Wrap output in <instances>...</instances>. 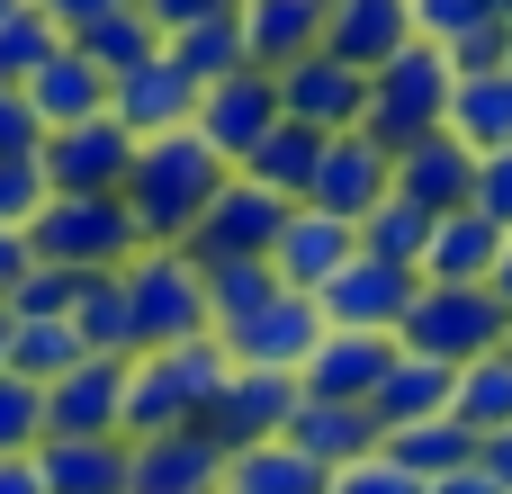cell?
<instances>
[{
    "label": "cell",
    "mask_w": 512,
    "mask_h": 494,
    "mask_svg": "<svg viewBox=\"0 0 512 494\" xmlns=\"http://www.w3.org/2000/svg\"><path fill=\"white\" fill-rule=\"evenodd\" d=\"M225 180H234V162H225L198 126L144 135V144H135V171H126L135 234H144V243H189V225L207 216V198H216Z\"/></svg>",
    "instance_id": "6da1fadb"
},
{
    "label": "cell",
    "mask_w": 512,
    "mask_h": 494,
    "mask_svg": "<svg viewBox=\"0 0 512 494\" xmlns=\"http://www.w3.org/2000/svg\"><path fill=\"white\" fill-rule=\"evenodd\" d=\"M234 378V351L216 333H189V342H162V351H135V378H126V441L144 432H180L207 414V396Z\"/></svg>",
    "instance_id": "7a4b0ae2"
},
{
    "label": "cell",
    "mask_w": 512,
    "mask_h": 494,
    "mask_svg": "<svg viewBox=\"0 0 512 494\" xmlns=\"http://www.w3.org/2000/svg\"><path fill=\"white\" fill-rule=\"evenodd\" d=\"M27 252L36 261H63V270H126L144 252L135 234V207L126 189H45V207L27 216Z\"/></svg>",
    "instance_id": "3957f363"
},
{
    "label": "cell",
    "mask_w": 512,
    "mask_h": 494,
    "mask_svg": "<svg viewBox=\"0 0 512 494\" xmlns=\"http://www.w3.org/2000/svg\"><path fill=\"white\" fill-rule=\"evenodd\" d=\"M450 90H459L450 45L414 36L405 54H387V63L369 72V117H360V126H369L387 153H405V144H423L432 126H450Z\"/></svg>",
    "instance_id": "277c9868"
},
{
    "label": "cell",
    "mask_w": 512,
    "mask_h": 494,
    "mask_svg": "<svg viewBox=\"0 0 512 494\" xmlns=\"http://www.w3.org/2000/svg\"><path fill=\"white\" fill-rule=\"evenodd\" d=\"M504 324H512V306L495 297V279H423V297L405 306L396 342H405V351H423V360L468 369V360L504 351Z\"/></svg>",
    "instance_id": "5b68a950"
},
{
    "label": "cell",
    "mask_w": 512,
    "mask_h": 494,
    "mask_svg": "<svg viewBox=\"0 0 512 494\" xmlns=\"http://www.w3.org/2000/svg\"><path fill=\"white\" fill-rule=\"evenodd\" d=\"M126 297H135L144 351L189 342V333H216V324H207V270H198L180 243H144V252L126 261Z\"/></svg>",
    "instance_id": "8992f818"
},
{
    "label": "cell",
    "mask_w": 512,
    "mask_h": 494,
    "mask_svg": "<svg viewBox=\"0 0 512 494\" xmlns=\"http://www.w3.org/2000/svg\"><path fill=\"white\" fill-rule=\"evenodd\" d=\"M288 207L297 198H279V189H261V180H225L216 198H207V216L189 225V261L198 270H216V261H270V243H279V225H288Z\"/></svg>",
    "instance_id": "52a82bcc"
},
{
    "label": "cell",
    "mask_w": 512,
    "mask_h": 494,
    "mask_svg": "<svg viewBox=\"0 0 512 494\" xmlns=\"http://www.w3.org/2000/svg\"><path fill=\"white\" fill-rule=\"evenodd\" d=\"M297 405H306V378H297V369H243V360H234V378L207 396L198 432L234 459V450H252V441H279Z\"/></svg>",
    "instance_id": "ba28073f"
},
{
    "label": "cell",
    "mask_w": 512,
    "mask_h": 494,
    "mask_svg": "<svg viewBox=\"0 0 512 494\" xmlns=\"http://www.w3.org/2000/svg\"><path fill=\"white\" fill-rule=\"evenodd\" d=\"M414 297H423V270H414V261H387V252H369V243L315 288L324 324H351V333H396Z\"/></svg>",
    "instance_id": "9c48e42d"
},
{
    "label": "cell",
    "mask_w": 512,
    "mask_h": 494,
    "mask_svg": "<svg viewBox=\"0 0 512 494\" xmlns=\"http://www.w3.org/2000/svg\"><path fill=\"white\" fill-rule=\"evenodd\" d=\"M279 117H288V108H279V72H270V63H234V72H216V81L198 90V117H189V126H198L225 162H243Z\"/></svg>",
    "instance_id": "30bf717a"
},
{
    "label": "cell",
    "mask_w": 512,
    "mask_h": 494,
    "mask_svg": "<svg viewBox=\"0 0 512 494\" xmlns=\"http://www.w3.org/2000/svg\"><path fill=\"white\" fill-rule=\"evenodd\" d=\"M135 126L108 108V117H81V126H54L45 135V153H36V171H45V189H126V171H135Z\"/></svg>",
    "instance_id": "8fae6325"
},
{
    "label": "cell",
    "mask_w": 512,
    "mask_h": 494,
    "mask_svg": "<svg viewBox=\"0 0 512 494\" xmlns=\"http://www.w3.org/2000/svg\"><path fill=\"white\" fill-rule=\"evenodd\" d=\"M279 108H288V117H306L315 135H342V126H360V117H369V72H360V63H342L333 45H315V54L279 63Z\"/></svg>",
    "instance_id": "7c38bea8"
},
{
    "label": "cell",
    "mask_w": 512,
    "mask_h": 494,
    "mask_svg": "<svg viewBox=\"0 0 512 494\" xmlns=\"http://www.w3.org/2000/svg\"><path fill=\"white\" fill-rule=\"evenodd\" d=\"M126 378H135V360H117V351H81L63 378H45V441L54 432H126Z\"/></svg>",
    "instance_id": "4fadbf2b"
},
{
    "label": "cell",
    "mask_w": 512,
    "mask_h": 494,
    "mask_svg": "<svg viewBox=\"0 0 512 494\" xmlns=\"http://www.w3.org/2000/svg\"><path fill=\"white\" fill-rule=\"evenodd\" d=\"M306 198L360 225L378 198H396V153H387L369 126H342V135H324V162H315V189H306Z\"/></svg>",
    "instance_id": "5bb4252c"
},
{
    "label": "cell",
    "mask_w": 512,
    "mask_h": 494,
    "mask_svg": "<svg viewBox=\"0 0 512 494\" xmlns=\"http://www.w3.org/2000/svg\"><path fill=\"white\" fill-rule=\"evenodd\" d=\"M243 369H306V351L324 342V306L306 297V288H279L270 306H252L243 324H225L216 333Z\"/></svg>",
    "instance_id": "9a60e30c"
},
{
    "label": "cell",
    "mask_w": 512,
    "mask_h": 494,
    "mask_svg": "<svg viewBox=\"0 0 512 494\" xmlns=\"http://www.w3.org/2000/svg\"><path fill=\"white\" fill-rule=\"evenodd\" d=\"M396 198H414L423 216L468 207V198H477V144H468V135H450V126H432L423 144H405V153H396Z\"/></svg>",
    "instance_id": "2e32d148"
},
{
    "label": "cell",
    "mask_w": 512,
    "mask_h": 494,
    "mask_svg": "<svg viewBox=\"0 0 512 494\" xmlns=\"http://www.w3.org/2000/svg\"><path fill=\"white\" fill-rule=\"evenodd\" d=\"M351 252H360V225H351V216H333V207H315V198H297V207H288V225H279V243H270L279 279H288V288H306V297H315Z\"/></svg>",
    "instance_id": "e0dca14e"
},
{
    "label": "cell",
    "mask_w": 512,
    "mask_h": 494,
    "mask_svg": "<svg viewBox=\"0 0 512 494\" xmlns=\"http://www.w3.org/2000/svg\"><path fill=\"white\" fill-rule=\"evenodd\" d=\"M45 494H126L135 486V441L126 432H54L36 441Z\"/></svg>",
    "instance_id": "ac0fdd59"
},
{
    "label": "cell",
    "mask_w": 512,
    "mask_h": 494,
    "mask_svg": "<svg viewBox=\"0 0 512 494\" xmlns=\"http://www.w3.org/2000/svg\"><path fill=\"white\" fill-rule=\"evenodd\" d=\"M27 99H36V117H45V135L54 126H81V117H108V99H117V72L108 63H90L72 36L27 72Z\"/></svg>",
    "instance_id": "d6986e66"
},
{
    "label": "cell",
    "mask_w": 512,
    "mask_h": 494,
    "mask_svg": "<svg viewBox=\"0 0 512 494\" xmlns=\"http://www.w3.org/2000/svg\"><path fill=\"white\" fill-rule=\"evenodd\" d=\"M396 369V333H351V324H324V342L306 351V396H351V405H369L378 396V378Z\"/></svg>",
    "instance_id": "ffe728a7"
},
{
    "label": "cell",
    "mask_w": 512,
    "mask_h": 494,
    "mask_svg": "<svg viewBox=\"0 0 512 494\" xmlns=\"http://www.w3.org/2000/svg\"><path fill=\"white\" fill-rule=\"evenodd\" d=\"M126 494H225V450L180 423V432H144L135 441V486Z\"/></svg>",
    "instance_id": "44dd1931"
},
{
    "label": "cell",
    "mask_w": 512,
    "mask_h": 494,
    "mask_svg": "<svg viewBox=\"0 0 512 494\" xmlns=\"http://www.w3.org/2000/svg\"><path fill=\"white\" fill-rule=\"evenodd\" d=\"M135 135H171V126H189L198 117V81L180 72V54L162 45V54H144L135 72H117V99H108Z\"/></svg>",
    "instance_id": "7402d4cb"
},
{
    "label": "cell",
    "mask_w": 512,
    "mask_h": 494,
    "mask_svg": "<svg viewBox=\"0 0 512 494\" xmlns=\"http://www.w3.org/2000/svg\"><path fill=\"white\" fill-rule=\"evenodd\" d=\"M324 45L360 72H378L387 54L414 45V0H333L324 9Z\"/></svg>",
    "instance_id": "603a6c76"
},
{
    "label": "cell",
    "mask_w": 512,
    "mask_h": 494,
    "mask_svg": "<svg viewBox=\"0 0 512 494\" xmlns=\"http://www.w3.org/2000/svg\"><path fill=\"white\" fill-rule=\"evenodd\" d=\"M288 441H297L306 459H324V468H351L360 450L387 441V423H378L369 405H351V396H306V405L288 414Z\"/></svg>",
    "instance_id": "cb8c5ba5"
},
{
    "label": "cell",
    "mask_w": 512,
    "mask_h": 494,
    "mask_svg": "<svg viewBox=\"0 0 512 494\" xmlns=\"http://www.w3.org/2000/svg\"><path fill=\"white\" fill-rule=\"evenodd\" d=\"M450 396H459V369H450V360H423V351H405V342H396V369L378 378L369 414H378L387 432H405V423H432V414H450Z\"/></svg>",
    "instance_id": "d4e9b609"
},
{
    "label": "cell",
    "mask_w": 512,
    "mask_h": 494,
    "mask_svg": "<svg viewBox=\"0 0 512 494\" xmlns=\"http://www.w3.org/2000/svg\"><path fill=\"white\" fill-rule=\"evenodd\" d=\"M324 9H333V0H234L243 45H252V63H270V72L324 45Z\"/></svg>",
    "instance_id": "484cf974"
},
{
    "label": "cell",
    "mask_w": 512,
    "mask_h": 494,
    "mask_svg": "<svg viewBox=\"0 0 512 494\" xmlns=\"http://www.w3.org/2000/svg\"><path fill=\"white\" fill-rule=\"evenodd\" d=\"M495 252H504V225L486 207H450V216H432L423 279H495Z\"/></svg>",
    "instance_id": "4316f807"
},
{
    "label": "cell",
    "mask_w": 512,
    "mask_h": 494,
    "mask_svg": "<svg viewBox=\"0 0 512 494\" xmlns=\"http://www.w3.org/2000/svg\"><path fill=\"white\" fill-rule=\"evenodd\" d=\"M225 494H333V468L306 459V450L279 432V441H252V450L225 459Z\"/></svg>",
    "instance_id": "83f0119b"
},
{
    "label": "cell",
    "mask_w": 512,
    "mask_h": 494,
    "mask_svg": "<svg viewBox=\"0 0 512 494\" xmlns=\"http://www.w3.org/2000/svg\"><path fill=\"white\" fill-rule=\"evenodd\" d=\"M315 162H324V135H315L306 117H279V126H270L234 171L261 180V189H279V198H306V189H315Z\"/></svg>",
    "instance_id": "f1b7e54d"
},
{
    "label": "cell",
    "mask_w": 512,
    "mask_h": 494,
    "mask_svg": "<svg viewBox=\"0 0 512 494\" xmlns=\"http://www.w3.org/2000/svg\"><path fill=\"white\" fill-rule=\"evenodd\" d=\"M72 324H81V342H90V351H117V360H135V351H144V333H135V297H126V270H90V279H81Z\"/></svg>",
    "instance_id": "f546056e"
},
{
    "label": "cell",
    "mask_w": 512,
    "mask_h": 494,
    "mask_svg": "<svg viewBox=\"0 0 512 494\" xmlns=\"http://www.w3.org/2000/svg\"><path fill=\"white\" fill-rule=\"evenodd\" d=\"M450 135H468L477 153L512 144V63H495V72H459V90H450Z\"/></svg>",
    "instance_id": "4dcf8cb0"
},
{
    "label": "cell",
    "mask_w": 512,
    "mask_h": 494,
    "mask_svg": "<svg viewBox=\"0 0 512 494\" xmlns=\"http://www.w3.org/2000/svg\"><path fill=\"white\" fill-rule=\"evenodd\" d=\"M72 45H81L90 63H108V72H135L144 54H162V27L144 18V0H126V9H108V18H90V27H72Z\"/></svg>",
    "instance_id": "1f68e13d"
},
{
    "label": "cell",
    "mask_w": 512,
    "mask_h": 494,
    "mask_svg": "<svg viewBox=\"0 0 512 494\" xmlns=\"http://www.w3.org/2000/svg\"><path fill=\"white\" fill-rule=\"evenodd\" d=\"M387 450L432 486V477H450V468H468L477 459V432L459 423V414H432V423H405V432H387Z\"/></svg>",
    "instance_id": "d6a6232c"
},
{
    "label": "cell",
    "mask_w": 512,
    "mask_h": 494,
    "mask_svg": "<svg viewBox=\"0 0 512 494\" xmlns=\"http://www.w3.org/2000/svg\"><path fill=\"white\" fill-rule=\"evenodd\" d=\"M450 414H459L477 441H486V432H504V423H512V351H486V360H468V369H459Z\"/></svg>",
    "instance_id": "836d02e7"
},
{
    "label": "cell",
    "mask_w": 512,
    "mask_h": 494,
    "mask_svg": "<svg viewBox=\"0 0 512 494\" xmlns=\"http://www.w3.org/2000/svg\"><path fill=\"white\" fill-rule=\"evenodd\" d=\"M81 351H90V342H81V324H72V315H18V342H9V369L45 387V378H63V369H72Z\"/></svg>",
    "instance_id": "e575fe53"
},
{
    "label": "cell",
    "mask_w": 512,
    "mask_h": 494,
    "mask_svg": "<svg viewBox=\"0 0 512 494\" xmlns=\"http://www.w3.org/2000/svg\"><path fill=\"white\" fill-rule=\"evenodd\" d=\"M288 279H279V261H216L207 270V324L225 333V324H243L252 306H270Z\"/></svg>",
    "instance_id": "d590c367"
},
{
    "label": "cell",
    "mask_w": 512,
    "mask_h": 494,
    "mask_svg": "<svg viewBox=\"0 0 512 494\" xmlns=\"http://www.w3.org/2000/svg\"><path fill=\"white\" fill-rule=\"evenodd\" d=\"M171 54H180V72L207 90L216 72H234V63H252V45H243V18L225 9V18H207V27H180V36H162Z\"/></svg>",
    "instance_id": "8d00e7d4"
},
{
    "label": "cell",
    "mask_w": 512,
    "mask_h": 494,
    "mask_svg": "<svg viewBox=\"0 0 512 494\" xmlns=\"http://www.w3.org/2000/svg\"><path fill=\"white\" fill-rule=\"evenodd\" d=\"M54 45H63V27L45 18V0H0V81H27Z\"/></svg>",
    "instance_id": "74e56055"
},
{
    "label": "cell",
    "mask_w": 512,
    "mask_h": 494,
    "mask_svg": "<svg viewBox=\"0 0 512 494\" xmlns=\"http://www.w3.org/2000/svg\"><path fill=\"white\" fill-rule=\"evenodd\" d=\"M360 243H369V252H387V261H414V270H423V243H432V216H423L414 198H378V207L360 216Z\"/></svg>",
    "instance_id": "f35d334b"
},
{
    "label": "cell",
    "mask_w": 512,
    "mask_h": 494,
    "mask_svg": "<svg viewBox=\"0 0 512 494\" xmlns=\"http://www.w3.org/2000/svg\"><path fill=\"white\" fill-rule=\"evenodd\" d=\"M495 18H512V0H414V36H432V45H459Z\"/></svg>",
    "instance_id": "ab89813d"
},
{
    "label": "cell",
    "mask_w": 512,
    "mask_h": 494,
    "mask_svg": "<svg viewBox=\"0 0 512 494\" xmlns=\"http://www.w3.org/2000/svg\"><path fill=\"white\" fill-rule=\"evenodd\" d=\"M81 279H90V270H63V261H27V279L9 288V306H18V315H72V306H81Z\"/></svg>",
    "instance_id": "60d3db41"
},
{
    "label": "cell",
    "mask_w": 512,
    "mask_h": 494,
    "mask_svg": "<svg viewBox=\"0 0 512 494\" xmlns=\"http://www.w3.org/2000/svg\"><path fill=\"white\" fill-rule=\"evenodd\" d=\"M45 441V387L0 369V450H36Z\"/></svg>",
    "instance_id": "b9f144b4"
},
{
    "label": "cell",
    "mask_w": 512,
    "mask_h": 494,
    "mask_svg": "<svg viewBox=\"0 0 512 494\" xmlns=\"http://www.w3.org/2000/svg\"><path fill=\"white\" fill-rule=\"evenodd\" d=\"M333 494H423V477L378 441V450H360L351 468H333Z\"/></svg>",
    "instance_id": "7bdbcfd3"
},
{
    "label": "cell",
    "mask_w": 512,
    "mask_h": 494,
    "mask_svg": "<svg viewBox=\"0 0 512 494\" xmlns=\"http://www.w3.org/2000/svg\"><path fill=\"white\" fill-rule=\"evenodd\" d=\"M36 153H45V117L27 81H0V162H36Z\"/></svg>",
    "instance_id": "ee69618b"
},
{
    "label": "cell",
    "mask_w": 512,
    "mask_h": 494,
    "mask_svg": "<svg viewBox=\"0 0 512 494\" xmlns=\"http://www.w3.org/2000/svg\"><path fill=\"white\" fill-rule=\"evenodd\" d=\"M468 207H486L495 225L512 234V144H495V153H477V198Z\"/></svg>",
    "instance_id": "f6af8a7d"
},
{
    "label": "cell",
    "mask_w": 512,
    "mask_h": 494,
    "mask_svg": "<svg viewBox=\"0 0 512 494\" xmlns=\"http://www.w3.org/2000/svg\"><path fill=\"white\" fill-rule=\"evenodd\" d=\"M45 207V171L36 162H0V225H27Z\"/></svg>",
    "instance_id": "bcb514c9"
},
{
    "label": "cell",
    "mask_w": 512,
    "mask_h": 494,
    "mask_svg": "<svg viewBox=\"0 0 512 494\" xmlns=\"http://www.w3.org/2000/svg\"><path fill=\"white\" fill-rule=\"evenodd\" d=\"M234 0H144V18L162 27V36H180V27H207V18H225Z\"/></svg>",
    "instance_id": "7dc6e473"
},
{
    "label": "cell",
    "mask_w": 512,
    "mask_h": 494,
    "mask_svg": "<svg viewBox=\"0 0 512 494\" xmlns=\"http://www.w3.org/2000/svg\"><path fill=\"white\" fill-rule=\"evenodd\" d=\"M0 494H45V468H36V450H0Z\"/></svg>",
    "instance_id": "c3c4849f"
},
{
    "label": "cell",
    "mask_w": 512,
    "mask_h": 494,
    "mask_svg": "<svg viewBox=\"0 0 512 494\" xmlns=\"http://www.w3.org/2000/svg\"><path fill=\"white\" fill-rule=\"evenodd\" d=\"M27 261H36V252H27V225H0V297L27 279Z\"/></svg>",
    "instance_id": "681fc988"
},
{
    "label": "cell",
    "mask_w": 512,
    "mask_h": 494,
    "mask_svg": "<svg viewBox=\"0 0 512 494\" xmlns=\"http://www.w3.org/2000/svg\"><path fill=\"white\" fill-rule=\"evenodd\" d=\"M423 494H504V486L486 477V459H468V468H450V477H432Z\"/></svg>",
    "instance_id": "f907efd6"
},
{
    "label": "cell",
    "mask_w": 512,
    "mask_h": 494,
    "mask_svg": "<svg viewBox=\"0 0 512 494\" xmlns=\"http://www.w3.org/2000/svg\"><path fill=\"white\" fill-rule=\"evenodd\" d=\"M108 9H126V0H45V18L72 36V27H90V18H108Z\"/></svg>",
    "instance_id": "816d5d0a"
},
{
    "label": "cell",
    "mask_w": 512,
    "mask_h": 494,
    "mask_svg": "<svg viewBox=\"0 0 512 494\" xmlns=\"http://www.w3.org/2000/svg\"><path fill=\"white\" fill-rule=\"evenodd\" d=\"M477 459H486V477H495V486L512 494V423H504V432H486V441H477Z\"/></svg>",
    "instance_id": "f5cc1de1"
},
{
    "label": "cell",
    "mask_w": 512,
    "mask_h": 494,
    "mask_svg": "<svg viewBox=\"0 0 512 494\" xmlns=\"http://www.w3.org/2000/svg\"><path fill=\"white\" fill-rule=\"evenodd\" d=\"M495 297L512 306V234H504V252H495Z\"/></svg>",
    "instance_id": "db71d44e"
},
{
    "label": "cell",
    "mask_w": 512,
    "mask_h": 494,
    "mask_svg": "<svg viewBox=\"0 0 512 494\" xmlns=\"http://www.w3.org/2000/svg\"><path fill=\"white\" fill-rule=\"evenodd\" d=\"M9 342H18V306L0 297V369H9Z\"/></svg>",
    "instance_id": "11a10c76"
},
{
    "label": "cell",
    "mask_w": 512,
    "mask_h": 494,
    "mask_svg": "<svg viewBox=\"0 0 512 494\" xmlns=\"http://www.w3.org/2000/svg\"><path fill=\"white\" fill-rule=\"evenodd\" d=\"M504 351H512V324H504Z\"/></svg>",
    "instance_id": "9f6ffc18"
}]
</instances>
